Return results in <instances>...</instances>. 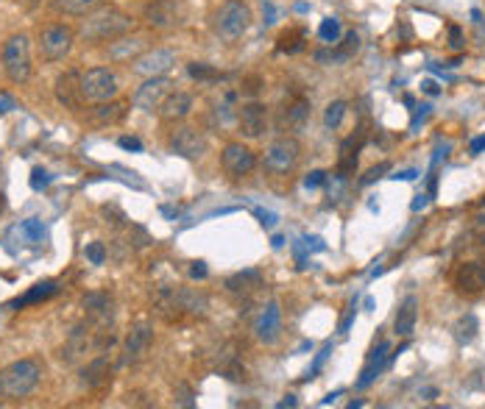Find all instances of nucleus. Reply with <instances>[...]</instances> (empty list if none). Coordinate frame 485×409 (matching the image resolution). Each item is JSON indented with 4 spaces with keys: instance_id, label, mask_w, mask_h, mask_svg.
<instances>
[{
    "instance_id": "obj_1",
    "label": "nucleus",
    "mask_w": 485,
    "mask_h": 409,
    "mask_svg": "<svg viewBox=\"0 0 485 409\" xmlns=\"http://www.w3.org/2000/svg\"><path fill=\"white\" fill-rule=\"evenodd\" d=\"M87 20L81 23V36L87 42H112L118 36H126L134 28V20H131L126 11L115 9V6H98L90 14H84Z\"/></svg>"
},
{
    "instance_id": "obj_2",
    "label": "nucleus",
    "mask_w": 485,
    "mask_h": 409,
    "mask_svg": "<svg viewBox=\"0 0 485 409\" xmlns=\"http://www.w3.org/2000/svg\"><path fill=\"white\" fill-rule=\"evenodd\" d=\"M42 381V365L36 359H17L0 371V395L20 401L28 398Z\"/></svg>"
},
{
    "instance_id": "obj_3",
    "label": "nucleus",
    "mask_w": 485,
    "mask_h": 409,
    "mask_svg": "<svg viewBox=\"0 0 485 409\" xmlns=\"http://www.w3.org/2000/svg\"><path fill=\"white\" fill-rule=\"evenodd\" d=\"M3 73L11 84H26L31 78V39L28 33H11L0 51Z\"/></svg>"
},
{
    "instance_id": "obj_4",
    "label": "nucleus",
    "mask_w": 485,
    "mask_h": 409,
    "mask_svg": "<svg viewBox=\"0 0 485 409\" xmlns=\"http://www.w3.org/2000/svg\"><path fill=\"white\" fill-rule=\"evenodd\" d=\"M251 20H254V14H251V6H249V3H243V0H226V3L218 9V14H215V31L231 42V39H240L243 33L251 28Z\"/></svg>"
},
{
    "instance_id": "obj_5",
    "label": "nucleus",
    "mask_w": 485,
    "mask_h": 409,
    "mask_svg": "<svg viewBox=\"0 0 485 409\" xmlns=\"http://www.w3.org/2000/svg\"><path fill=\"white\" fill-rule=\"evenodd\" d=\"M298 159H301V142H298L293 134H282L279 139H273V142L265 148L262 164H265L271 173H291L293 167L298 164Z\"/></svg>"
},
{
    "instance_id": "obj_6",
    "label": "nucleus",
    "mask_w": 485,
    "mask_h": 409,
    "mask_svg": "<svg viewBox=\"0 0 485 409\" xmlns=\"http://www.w3.org/2000/svg\"><path fill=\"white\" fill-rule=\"evenodd\" d=\"M75 45V33L70 26H62V23H53V26H45L42 33H39V56L45 62H62L67 53L73 51Z\"/></svg>"
},
{
    "instance_id": "obj_7",
    "label": "nucleus",
    "mask_w": 485,
    "mask_h": 409,
    "mask_svg": "<svg viewBox=\"0 0 485 409\" xmlns=\"http://www.w3.org/2000/svg\"><path fill=\"white\" fill-rule=\"evenodd\" d=\"M118 75L109 70V67H93L81 75V92L87 100L93 103H103V100H112L118 95Z\"/></svg>"
},
{
    "instance_id": "obj_8",
    "label": "nucleus",
    "mask_w": 485,
    "mask_h": 409,
    "mask_svg": "<svg viewBox=\"0 0 485 409\" xmlns=\"http://www.w3.org/2000/svg\"><path fill=\"white\" fill-rule=\"evenodd\" d=\"M173 81L167 75H154V78H145L142 87H137L131 95V103L140 109V112H160L162 100L170 95Z\"/></svg>"
},
{
    "instance_id": "obj_9",
    "label": "nucleus",
    "mask_w": 485,
    "mask_h": 409,
    "mask_svg": "<svg viewBox=\"0 0 485 409\" xmlns=\"http://www.w3.org/2000/svg\"><path fill=\"white\" fill-rule=\"evenodd\" d=\"M167 145H170V151L176 156L182 159H201L207 154V137L193 126H176L170 139H167Z\"/></svg>"
},
{
    "instance_id": "obj_10",
    "label": "nucleus",
    "mask_w": 485,
    "mask_h": 409,
    "mask_svg": "<svg viewBox=\"0 0 485 409\" xmlns=\"http://www.w3.org/2000/svg\"><path fill=\"white\" fill-rule=\"evenodd\" d=\"M221 167L231 179H243L257 167V154L243 142H229L221 151Z\"/></svg>"
},
{
    "instance_id": "obj_11",
    "label": "nucleus",
    "mask_w": 485,
    "mask_h": 409,
    "mask_svg": "<svg viewBox=\"0 0 485 409\" xmlns=\"http://www.w3.org/2000/svg\"><path fill=\"white\" fill-rule=\"evenodd\" d=\"M268 120H271V112H268V106L259 103V100H249V103H243V106L237 109V128H240V134L249 137V139L262 137L265 128H268Z\"/></svg>"
},
{
    "instance_id": "obj_12",
    "label": "nucleus",
    "mask_w": 485,
    "mask_h": 409,
    "mask_svg": "<svg viewBox=\"0 0 485 409\" xmlns=\"http://www.w3.org/2000/svg\"><path fill=\"white\" fill-rule=\"evenodd\" d=\"M142 20H145L148 28L167 31V28L179 26L182 9H179L176 0H151V3H145V9H142Z\"/></svg>"
},
{
    "instance_id": "obj_13",
    "label": "nucleus",
    "mask_w": 485,
    "mask_h": 409,
    "mask_svg": "<svg viewBox=\"0 0 485 409\" xmlns=\"http://www.w3.org/2000/svg\"><path fill=\"white\" fill-rule=\"evenodd\" d=\"M452 284L457 295L474 298L485 290V265L483 262H460L452 276Z\"/></svg>"
},
{
    "instance_id": "obj_14",
    "label": "nucleus",
    "mask_w": 485,
    "mask_h": 409,
    "mask_svg": "<svg viewBox=\"0 0 485 409\" xmlns=\"http://www.w3.org/2000/svg\"><path fill=\"white\" fill-rule=\"evenodd\" d=\"M310 112H313V106H310V100L304 97V95H293L291 100H285L282 103V109H279V128L288 134V131H301V128L307 126V120H310Z\"/></svg>"
},
{
    "instance_id": "obj_15",
    "label": "nucleus",
    "mask_w": 485,
    "mask_h": 409,
    "mask_svg": "<svg viewBox=\"0 0 485 409\" xmlns=\"http://www.w3.org/2000/svg\"><path fill=\"white\" fill-rule=\"evenodd\" d=\"M53 92H56V100H59L65 109H70V112H81V106H84V92H81V75H78L75 70H67V73H62V75L56 78Z\"/></svg>"
},
{
    "instance_id": "obj_16",
    "label": "nucleus",
    "mask_w": 485,
    "mask_h": 409,
    "mask_svg": "<svg viewBox=\"0 0 485 409\" xmlns=\"http://www.w3.org/2000/svg\"><path fill=\"white\" fill-rule=\"evenodd\" d=\"M176 64V53L167 51V48H157V51H148L142 53L140 59H134V73L137 75H145V78H154V75H165L170 67Z\"/></svg>"
},
{
    "instance_id": "obj_17",
    "label": "nucleus",
    "mask_w": 485,
    "mask_h": 409,
    "mask_svg": "<svg viewBox=\"0 0 485 409\" xmlns=\"http://www.w3.org/2000/svg\"><path fill=\"white\" fill-rule=\"evenodd\" d=\"M390 351H393V348H390L388 340H382L380 346L371 348V354H368L365 365H363V373H360V378H357V387H360V390H363V387H368L374 378L385 371V365L393 359V354H390Z\"/></svg>"
},
{
    "instance_id": "obj_18",
    "label": "nucleus",
    "mask_w": 485,
    "mask_h": 409,
    "mask_svg": "<svg viewBox=\"0 0 485 409\" xmlns=\"http://www.w3.org/2000/svg\"><path fill=\"white\" fill-rule=\"evenodd\" d=\"M151 343H154V329L145 326V323L134 326L126 334V343H123V362H140L148 354Z\"/></svg>"
},
{
    "instance_id": "obj_19",
    "label": "nucleus",
    "mask_w": 485,
    "mask_h": 409,
    "mask_svg": "<svg viewBox=\"0 0 485 409\" xmlns=\"http://www.w3.org/2000/svg\"><path fill=\"white\" fill-rule=\"evenodd\" d=\"M193 112V95L190 92H170L160 106V115L165 123H179Z\"/></svg>"
},
{
    "instance_id": "obj_20",
    "label": "nucleus",
    "mask_w": 485,
    "mask_h": 409,
    "mask_svg": "<svg viewBox=\"0 0 485 409\" xmlns=\"http://www.w3.org/2000/svg\"><path fill=\"white\" fill-rule=\"evenodd\" d=\"M81 307H84V315L93 317L100 326L112 323V317H115V301H112L106 292H90V295H84Z\"/></svg>"
},
{
    "instance_id": "obj_21",
    "label": "nucleus",
    "mask_w": 485,
    "mask_h": 409,
    "mask_svg": "<svg viewBox=\"0 0 485 409\" xmlns=\"http://www.w3.org/2000/svg\"><path fill=\"white\" fill-rule=\"evenodd\" d=\"M416 320H419V298L416 295H407L399 309H396V317H393V331L399 337H410L416 331Z\"/></svg>"
},
{
    "instance_id": "obj_22",
    "label": "nucleus",
    "mask_w": 485,
    "mask_h": 409,
    "mask_svg": "<svg viewBox=\"0 0 485 409\" xmlns=\"http://www.w3.org/2000/svg\"><path fill=\"white\" fill-rule=\"evenodd\" d=\"M142 51H145V36H118L112 39L106 53L112 62H131V59H140Z\"/></svg>"
},
{
    "instance_id": "obj_23",
    "label": "nucleus",
    "mask_w": 485,
    "mask_h": 409,
    "mask_svg": "<svg viewBox=\"0 0 485 409\" xmlns=\"http://www.w3.org/2000/svg\"><path fill=\"white\" fill-rule=\"evenodd\" d=\"M279 331H282V312H279V304H276V301H268L265 312H262V317H259L257 337L262 340V343L273 346V343L279 340Z\"/></svg>"
},
{
    "instance_id": "obj_24",
    "label": "nucleus",
    "mask_w": 485,
    "mask_h": 409,
    "mask_svg": "<svg viewBox=\"0 0 485 409\" xmlns=\"http://www.w3.org/2000/svg\"><path fill=\"white\" fill-rule=\"evenodd\" d=\"M93 346H95V343L90 340V329L75 326V329L67 334V343L65 348H62V354H59V359H62V362H78Z\"/></svg>"
},
{
    "instance_id": "obj_25",
    "label": "nucleus",
    "mask_w": 485,
    "mask_h": 409,
    "mask_svg": "<svg viewBox=\"0 0 485 409\" xmlns=\"http://www.w3.org/2000/svg\"><path fill=\"white\" fill-rule=\"evenodd\" d=\"M109 373H112V365H109V359L100 354L93 362H87V368L81 371V387L95 390V387H100V384L109 378Z\"/></svg>"
},
{
    "instance_id": "obj_26",
    "label": "nucleus",
    "mask_w": 485,
    "mask_h": 409,
    "mask_svg": "<svg viewBox=\"0 0 485 409\" xmlns=\"http://www.w3.org/2000/svg\"><path fill=\"white\" fill-rule=\"evenodd\" d=\"M259 284H262L259 270H243V273H234V276H229V279H226V290H229V292H234V295H249L251 290H257Z\"/></svg>"
},
{
    "instance_id": "obj_27",
    "label": "nucleus",
    "mask_w": 485,
    "mask_h": 409,
    "mask_svg": "<svg viewBox=\"0 0 485 409\" xmlns=\"http://www.w3.org/2000/svg\"><path fill=\"white\" fill-rule=\"evenodd\" d=\"M304 39H307L304 28H298V26H296V28H285V31L276 36V51L293 56V53L304 51Z\"/></svg>"
},
{
    "instance_id": "obj_28",
    "label": "nucleus",
    "mask_w": 485,
    "mask_h": 409,
    "mask_svg": "<svg viewBox=\"0 0 485 409\" xmlns=\"http://www.w3.org/2000/svg\"><path fill=\"white\" fill-rule=\"evenodd\" d=\"M56 292H59V284L56 282H39L33 284V290H28L23 298H17L11 307L20 309V307H28V304H39V301H45V298H51V295H56Z\"/></svg>"
},
{
    "instance_id": "obj_29",
    "label": "nucleus",
    "mask_w": 485,
    "mask_h": 409,
    "mask_svg": "<svg viewBox=\"0 0 485 409\" xmlns=\"http://www.w3.org/2000/svg\"><path fill=\"white\" fill-rule=\"evenodd\" d=\"M98 6H100V0H53V9L59 14H70V17H84Z\"/></svg>"
},
{
    "instance_id": "obj_30",
    "label": "nucleus",
    "mask_w": 485,
    "mask_h": 409,
    "mask_svg": "<svg viewBox=\"0 0 485 409\" xmlns=\"http://www.w3.org/2000/svg\"><path fill=\"white\" fill-rule=\"evenodd\" d=\"M452 331H454V340H457V343H463V346H466V343H471V340L477 337V331H480L477 315H471V312H469V315H460Z\"/></svg>"
},
{
    "instance_id": "obj_31",
    "label": "nucleus",
    "mask_w": 485,
    "mask_h": 409,
    "mask_svg": "<svg viewBox=\"0 0 485 409\" xmlns=\"http://www.w3.org/2000/svg\"><path fill=\"white\" fill-rule=\"evenodd\" d=\"M187 73H190V78H195V81H221V78H224L221 70H215L212 64H204V62H190L187 64Z\"/></svg>"
},
{
    "instance_id": "obj_32",
    "label": "nucleus",
    "mask_w": 485,
    "mask_h": 409,
    "mask_svg": "<svg viewBox=\"0 0 485 409\" xmlns=\"http://www.w3.org/2000/svg\"><path fill=\"white\" fill-rule=\"evenodd\" d=\"M126 115V109H123V103H100L95 109V120L98 123H118L120 117Z\"/></svg>"
},
{
    "instance_id": "obj_33",
    "label": "nucleus",
    "mask_w": 485,
    "mask_h": 409,
    "mask_svg": "<svg viewBox=\"0 0 485 409\" xmlns=\"http://www.w3.org/2000/svg\"><path fill=\"white\" fill-rule=\"evenodd\" d=\"M346 103L343 100H332L329 106H326V115H323V120H326V126L329 128H338L343 123V117H346Z\"/></svg>"
},
{
    "instance_id": "obj_34",
    "label": "nucleus",
    "mask_w": 485,
    "mask_h": 409,
    "mask_svg": "<svg viewBox=\"0 0 485 409\" xmlns=\"http://www.w3.org/2000/svg\"><path fill=\"white\" fill-rule=\"evenodd\" d=\"M340 23H338V20H335V17H326V20H323L321 23V28H318V36H321L323 42H329V45H332V42H338V39H340Z\"/></svg>"
},
{
    "instance_id": "obj_35",
    "label": "nucleus",
    "mask_w": 485,
    "mask_h": 409,
    "mask_svg": "<svg viewBox=\"0 0 485 409\" xmlns=\"http://www.w3.org/2000/svg\"><path fill=\"white\" fill-rule=\"evenodd\" d=\"M338 51H340V53H343L346 59H352L357 51H360V36H357L355 31H349L346 36H343V45H340Z\"/></svg>"
},
{
    "instance_id": "obj_36",
    "label": "nucleus",
    "mask_w": 485,
    "mask_h": 409,
    "mask_svg": "<svg viewBox=\"0 0 485 409\" xmlns=\"http://www.w3.org/2000/svg\"><path fill=\"white\" fill-rule=\"evenodd\" d=\"M84 256H87L93 265H103V262H106V248H103V243H90V245L84 248Z\"/></svg>"
},
{
    "instance_id": "obj_37",
    "label": "nucleus",
    "mask_w": 485,
    "mask_h": 409,
    "mask_svg": "<svg viewBox=\"0 0 485 409\" xmlns=\"http://www.w3.org/2000/svg\"><path fill=\"white\" fill-rule=\"evenodd\" d=\"M388 170H390V164H388V161H382V164L371 167V170H368V173L363 176V181H360V184H374V181H377V179H382V176H385Z\"/></svg>"
},
{
    "instance_id": "obj_38",
    "label": "nucleus",
    "mask_w": 485,
    "mask_h": 409,
    "mask_svg": "<svg viewBox=\"0 0 485 409\" xmlns=\"http://www.w3.org/2000/svg\"><path fill=\"white\" fill-rule=\"evenodd\" d=\"M259 90H262V78H259V75H246L243 84H240V92L246 95H257Z\"/></svg>"
},
{
    "instance_id": "obj_39",
    "label": "nucleus",
    "mask_w": 485,
    "mask_h": 409,
    "mask_svg": "<svg viewBox=\"0 0 485 409\" xmlns=\"http://www.w3.org/2000/svg\"><path fill=\"white\" fill-rule=\"evenodd\" d=\"M176 390H179V393H176V404H179V407H193V390H190L184 381H182Z\"/></svg>"
},
{
    "instance_id": "obj_40",
    "label": "nucleus",
    "mask_w": 485,
    "mask_h": 409,
    "mask_svg": "<svg viewBox=\"0 0 485 409\" xmlns=\"http://www.w3.org/2000/svg\"><path fill=\"white\" fill-rule=\"evenodd\" d=\"M51 184V176L42 170V167H33V173H31V187L39 192V189H45Z\"/></svg>"
},
{
    "instance_id": "obj_41",
    "label": "nucleus",
    "mask_w": 485,
    "mask_h": 409,
    "mask_svg": "<svg viewBox=\"0 0 485 409\" xmlns=\"http://www.w3.org/2000/svg\"><path fill=\"white\" fill-rule=\"evenodd\" d=\"M23 231H26L31 240H42V234H45V228H42L39 221H26L23 223Z\"/></svg>"
},
{
    "instance_id": "obj_42",
    "label": "nucleus",
    "mask_w": 485,
    "mask_h": 409,
    "mask_svg": "<svg viewBox=\"0 0 485 409\" xmlns=\"http://www.w3.org/2000/svg\"><path fill=\"white\" fill-rule=\"evenodd\" d=\"M329 354H332V346H326V348L321 351V354L315 356V362H313V368H310V378H313L315 373H318V371H321V365L326 362V356H329Z\"/></svg>"
},
{
    "instance_id": "obj_43",
    "label": "nucleus",
    "mask_w": 485,
    "mask_h": 409,
    "mask_svg": "<svg viewBox=\"0 0 485 409\" xmlns=\"http://www.w3.org/2000/svg\"><path fill=\"white\" fill-rule=\"evenodd\" d=\"M120 148H126V151H142V142L134 139V137H120Z\"/></svg>"
},
{
    "instance_id": "obj_44",
    "label": "nucleus",
    "mask_w": 485,
    "mask_h": 409,
    "mask_svg": "<svg viewBox=\"0 0 485 409\" xmlns=\"http://www.w3.org/2000/svg\"><path fill=\"white\" fill-rule=\"evenodd\" d=\"M323 181H326V173H323V170H315V173L307 176V187H321Z\"/></svg>"
},
{
    "instance_id": "obj_45",
    "label": "nucleus",
    "mask_w": 485,
    "mask_h": 409,
    "mask_svg": "<svg viewBox=\"0 0 485 409\" xmlns=\"http://www.w3.org/2000/svg\"><path fill=\"white\" fill-rule=\"evenodd\" d=\"M257 218L262 221V225H268V228L276 223V215H273V212H265V209H257Z\"/></svg>"
},
{
    "instance_id": "obj_46",
    "label": "nucleus",
    "mask_w": 485,
    "mask_h": 409,
    "mask_svg": "<svg viewBox=\"0 0 485 409\" xmlns=\"http://www.w3.org/2000/svg\"><path fill=\"white\" fill-rule=\"evenodd\" d=\"M352 317H355V304H352V307H349V312H346V315H343V320H340V326H338V331H340V334H343V331H346V329H349V323H352Z\"/></svg>"
},
{
    "instance_id": "obj_47",
    "label": "nucleus",
    "mask_w": 485,
    "mask_h": 409,
    "mask_svg": "<svg viewBox=\"0 0 485 409\" xmlns=\"http://www.w3.org/2000/svg\"><path fill=\"white\" fill-rule=\"evenodd\" d=\"M11 109H17V103H14L9 95H0V112L6 115V112H11Z\"/></svg>"
},
{
    "instance_id": "obj_48",
    "label": "nucleus",
    "mask_w": 485,
    "mask_h": 409,
    "mask_svg": "<svg viewBox=\"0 0 485 409\" xmlns=\"http://www.w3.org/2000/svg\"><path fill=\"white\" fill-rule=\"evenodd\" d=\"M469 151H471V156H477V154H483V151H485V134H483V137H477V139L471 142V148H469Z\"/></svg>"
},
{
    "instance_id": "obj_49",
    "label": "nucleus",
    "mask_w": 485,
    "mask_h": 409,
    "mask_svg": "<svg viewBox=\"0 0 485 409\" xmlns=\"http://www.w3.org/2000/svg\"><path fill=\"white\" fill-rule=\"evenodd\" d=\"M190 276H193V279H204V276H207V265H204V262H195Z\"/></svg>"
},
{
    "instance_id": "obj_50",
    "label": "nucleus",
    "mask_w": 485,
    "mask_h": 409,
    "mask_svg": "<svg viewBox=\"0 0 485 409\" xmlns=\"http://www.w3.org/2000/svg\"><path fill=\"white\" fill-rule=\"evenodd\" d=\"M449 36H452V48H460V45H463V42H460V28H457V26L449 28Z\"/></svg>"
},
{
    "instance_id": "obj_51",
    "label": "nucleus",
    "mask_w": 485,
    "mask_h": 409,
    "mask_svg": "<svg viewBox=\"0 0 485 409\" xmlns=\"http://www.w3.org/2000/svg\"><path fill=\"white\" fill-rule=\"evenodd\" d=\"M424 92L438 95V87H435V81H424Z\"/></svg>"
},
{
    "instance_id": "obj_52",
    "label": "nucleus",
    "mask_w": 485,
    "mask_h": 409,
    "mask_svg": "<svg viewBox=\"0 0 485 409\" xmlns=\"http://www.w3.org/2000/svg\"><path fill=\"white\" fill-rule=\"evenodd\" d=\"M424 203H427V195H419V201H413V209L419 212V209L424 206Z\"/></svg>"
},
{
    "instance_id": "obj_53",
    "label": "nucleus",
    "mask_w": 485,
    "mask_h": 409,
    "mask_svg": "<svg viewBox=\"0 0 485 409\" xmlns=\"http://www.w3.org/2000/svg\"><path fill=\"white\" fill-rule=\"evenodd\" d=\"M279 407H296V398H293V395H288L285 401H279Z\"/></svg>"
},
{
    "instance_id": "obj_54",
    "label": "nucleus",
    "mask_w": 485,
    "mask_h": 409,
    "mask_svg": "<svg viewBox=\"0 0 485 409\" xmlns=\"http://www.w3.org/2000/svg\"><path fill=\"white\" fill-rule=\"evenodd\" d=\"M3 209H6V198H3V192H0V215H3Z\"/></svg>"
},
{
    "instance_id": "obj_55",
    "label": "nucleus",
    "mask_w": 485,
    "mask_h": 409,
    "mask_svg": "<svg viewBox=\"0 0 485 409\" xmlns=\"http://www.w3.org/2000/svg\"><path fill=\"white\" fill-rule=\"evenodd\" d=\"M20 3H26V6H36V3H42V0H20Z\"/></svg>"
},
{
    "instance_id": "obj_56",
    "label": "nucleus",
    "mask_w": 485,
    "mask_h": 409,
    "mask_svg": "<svg viewBox=\"0 0 485 409\" xmlns=\"http://www.w3.org/2000/svg\"><path fill=\"white\" fill-rule=\"evenodd\" d=\"M480 212H483V215H480V221H485V201H483V206H480Z\"/></svg>"
}]
</instances>
